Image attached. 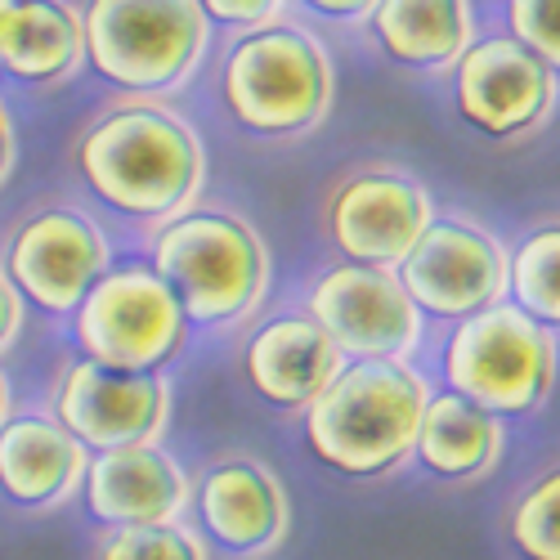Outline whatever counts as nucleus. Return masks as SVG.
I'll return each mask as SVG.
<instances>
[{"label":"nucleus","mask_w":560,"mask_h":560,"mask_svg":"<svg viewBox=\"0 0 560 560\" xmlns=\"http://www.w3.org/2000/svg\"><path fill=\"white\" fill-rule=\"evenodd\" d=\"M72 171L108 211L162 229L207 189V149L171 104L113 100L72 139Z\"/></svg>","instance_id":"nucleus-1"},{"label":"nucleus","mask_w":560,"mask_h":560,"mask_svg":"<svg viewBox=\"0 0 560 560\" xmlns=\"http://www.w3.org/2000/svg\"><path fill=\"white\" fill-rule=\"evenodd\" d=\"M171 288L184 323L207 332H229L265 305L269 296V247L243 211L194 207L149 233V260Z\"/></svg>","instance_id":"nucleus-2"},{"label":"nucleus","mask_w":560,"mask_h":560,"mask_svg":"<svg viewBox=\"0 0 560 560\" xmlns=\"http://www.w3.org/2000/svg\"><path fill=\"white\" fill-rule=\"evenodd\" d=\"M431 382L412 363L350 359L305 408V444L350 480H386L412 462Z\"/></svg>","instance_id":"nucleus-3"},{"label":"nucleus","mask_w":560,"mask_h":560,"mask_svg":"<svg viewBox=\"0 0 560 560\" xmlns=\"http://www.w3.org/2000/svg\"><path fill=\"white\" fill-rule=\"evenodd\" d=\"M337 100V72L323 40L283 19L233 40L220 59V104L229 121L273 144L318 130Z\"/></svg>","instance_id":"nucleus-4"},{"label":"nucleus","mask_w":560,"mask_h":560,"mask_svg":"<svg viewBox=\"0 0 560 560\" xmlns=\"http://www.w3.org/2000/svg\"><path fill=\"white\" fill-rule=\"evenodd\" d=\"M81 50L126 100H162L207 63L211 23L198 0H95L81 5Z\"/></svg>","instance_id":"nucleus-5"},{"label":"nucleus","mask_w":560,"mask_h":560,"mask_svg":"<svg viewBox=\"0 0 560 560\" xmlns=\"http://www.w3.org/2000/svg\"><path fill=\"white\" fill-rule=\"evenodd\" d=\"M440 359L448 390L498 422L538 412L556 386V332L506 301L453 323Z\"/></svg>","instance_id":"nucleus-6"},{"label":"nucleus","mask_w":560,"mask_h":560,"mask_svg":"<svg viewBox=\"0 0 560 560\" xmlns=\"http://www.w3.org/2000/svg\"><path fill=\"white\" fill-rule=\"evenodd\" d=\"M113 269V247L100 220L63 202L27 207L0 243V273L23 305L45 318H72L85 292Z\"/></svg>","instance_id":"nucleus-7"},{"label":"nucleus","mask_w":560,"mask_h":560,"mask_svg":"<svg viewBox=\"0 0 560 560\" xmlns=\"http://www.w3.org/2000/svg\"><path fill=\"white\" fill-rule=\"evenodd\" d=\"M184 323L171 288L144 265H113L72 314L81 359L113 372H162L184 350Z\"/></svg>","instance_id":"nucleus-8"},{"label":"nucleus","mask_w":560,"mask_h":560,"mask_svg":"<svg viewBox=\"0 0 560 560\" xmlns=\"http://www.w3.org/2000/svg\"><path fill=\"white\" fill-rule=\"evenodd\" d=\"M435 220L427 184L395 162L346 166L323 194V238L341 265L395 269Z\"/></svg>","instance_id":"nucleus-9"},{"label":"nucleus","mask_w":560,"mask_h":560,"mask_svg":"<svg viewBox=\"0 0 560 560\" xmlns=\"http://www.w3.org/2000/svg\"><path fill=\"white\" fill-rule=\"evenodd\" d=\"M171 412L175 386L166 372H113L81 354L59 368L50 390V417L85 453L158 444Z\"/></svg>","instance_id":"nucleus-10"},{"label":"nucleus","mask_w":560,"mask_h":560,"mask_svg":"<svg viewBox=\"0 0 560 560\" xmlns=\"http://www.w3.org/2000/svg\"><path fill=\"white\" fill-rule=\"evenodd\" d=\"M399 288L422 318L462 323L506 301V247L466 215L431 220L412 252L395 265Z\"/></svg>","instance_id":"nucleus-11"},{"label":"nucleus","mask_w":560,"mask_h":560,"mask_svg":"<svg viewBox=\"0 0 560 560\" xmlns=\"http://www.w3.org/2000/svg\"><path fill=\"white\" fill-rule=\"evenodd\" d=\"M457 117L493 144L534 139L556 108V68L534 59L506 32L476 36L471 50L453 63Z\"/></svg>","instance_id":"nucleus-12"},{"label":"nucleus","mask_w":560,"mask_h":560,"mask_svg":"<svg viewBox=\"0 0 560 560\" xmlns=\"http://www.w3.org/2000/svg\"><path fill=\"white\" fill-rule=\"evenodd\" d=\"M305 314L318 323L341 359H386L408 363L422 346V314L399 288L395 269H363V265H332L323 269L310 292Z\"/></svg>","instance_id":"nucleus-13"},{"label":"nucleus","mask_w":560,"mask_h":560,"mask_svg":"<svg viewBox=\"0 0 560 560\" xmlns=\"http://www.w3.org/2000/svg\"><path fill=\"white\" fill-rule=\"evenodd\" d=\"M189 506L198 511L202 542H215L220 551L238 560H265L288 542L292 529V502L278 471L243 448L215 453L189 493Z\"/></svg>","instance_id":"nucleus-14"},{"label":"nucleus","mask_w":560,"mask_h":560,"mask_svg":"<svg viewBox=\"0 0 560 560\" xmlns=\"http://www.w3.org/2000/svg\"><path fill=\"white\" fill-rule=\"evenodd\" d=\"M81 502L104 529L175 525L189 511V476L162 444H130L90 453L81 476Z\"/></svg>","instance_id":"nucleus-15"},{"label":"nucleus","mask_w":560,"mask_h":560,"mask_svg":"<svg viewBox=\"0 0 560 560\" xmlns=\"http://www.w3.org/2000/svg\"><path fill=\"white\" fill-rule=\"evenodd\" d=\"M341 350L328 341V332L305 314V310H283L265 323H256L247 346H243V377L247 386L288 412H305L323 386L341 372Z\"/></svg>","instance_id":"nucleus-16"},{"label":"nucleus","mask_w":560,"mask_h":560,"mask_svg":"<svg viewBox=\"0 0 560 560\" xmlns=\"http://www.w3.org/2000/svg\"><path fill=\"white\" fill-rule=\"evenodd\" d=\"M90 453L50 412L23 408L0 422V498L27 516H45L77 498Z\"/></svg>","instance_id":"nucleus-17"},{"label":"nucleus","mask_w":560,"mask_h":560,"mask_svg":"<svg viewBox=\"0 0 560 560\" xmlns=\"http://www.w3.org/2000/svg\"><path fill=\"white\" fill-rule=\"evenodd\" d=\"M368 32L395 68L448 72L476 40V10L466 0H377Z\"/></svg>","instance_id":"nucleus-18"},{"label":"nucleus","mask_w":560,"mask_h":560,"mask_svg":"<svg viewBox=\"0 0 560 560\" xmlns=\"http://www.w3.org/2000/svg\"><path fill=\"white\" fill-rule=\"evenodd\" d=\"M81 63V5L0 0V77L23 85H59Z\"/></svg>","instance_id":"nucleus-19"},{"label":"nucleus","mask_w":560,"mask_h":560,"mask_svg":"<svg viewBox=\"0 0 560 560\" xmlns=\"http://www.w3.org/2000/svg\"><path fill=\"white\" fill-rule=\"evenodd\" d=\"M502 448H506V427L498 417L466 404L453 390H431L412 448V462H422V471L453 485H471L485 480L502 462Z\"/></svg>","instance_id":"nucleus-20"},{"label":"nucleus","mask_w":560,"mask_h":560,"mask_svg":"<svg viewBox=\"0 0 560 560\" xmlns=\"http://www.w3.org/2000/svg\"><path fill=\"white\" fill-rule=\"evenodd\" d=\"M506 305L556 332L560 318V229L547 220L506 252Z\"/></svg>","instance_id":"nucleus-21"},{"label":"nucleus","mask_w":560,"mask_h":560,"mask_svg":"<svg viewBox=\"0 0 560 560\" xmlns=\"http://www.w3.org/2000/svg\"><path fill=\"white\" fill-rule=\"evenodd\" d=\"M560 476L547 471L521 489V498L506 511V538L525 560H560Z\"/></svg>","instance_id":"nucleus-22"},{"label":"nucleus","mask_w":560,"mask_h":560,"mask_svg":"<svg viewBox=\"0 0 560 560\" xmlns=\"http://www.w3.org/2000/svg\"><path fill=\"white\" fill-rule=\"evenodd\" d=\"M90 560H211L202 534L184 521L175 525H135V529H104Z\"/></svg>","instance_id":"nucleus-23"},{"label":"nucleus","mask_w":560,"mask_h":560,"mask_svg":"<svg viewBox=\"0 0 560 560\" xmlns=\"http://www.w3.org/2000/svg\"><path fill=\"white\" fill-rule=\"evenodd\" d=\"M556 19L560 5L556 0H516L506 5V23H511V40L525 45L534 59H542L547 68H560V36H556Z\"/></svg>","instance_id":"nucleus-24"},{"label":"nucleus","mask_w":560,"mask_h":560,"mask_svg":"<svg viewBox=\"0 0 560 560\" xmlns=\"http://www.w3.org/2000/svg\"><path fill=\"white\" fill-rule=\"evenodd\" d=\"M202 14L211 23V32L224 27V32H233V40H243V36H256L273 23H283L292 10L283 0H207Z\"/></svg>","instance_id":"nucleus-25"},{"label":"nucleus","mask_w":560,"mask_h":560,"mask_svg":"<svg viewBox=\"0 0 560 560\" xmlns=\"http://www.w3.org/2000/svg\"><path fill=\"white\" fill-rule=\"evenodd\" d=\"M23 318H27V305H23L19 292L5 283V273H0V354H5V350L19 341Z\"/></svg>","instance_id":"nucleus-26"},{"label":"nucleus","mask_w":560,"mask_h":560,"mask_svg":"<svg viewBox=\"0 0 560 560\" xmlns=\"http://www.w3.org/2000/svg\"><path fill=\"white\" fill-rule=\"evenodd\" d=\"M310 14H318V19H346V23H368V14H372V5L368 0H314L310 5Z\"/></svg>","instance_id":"nucleus-27"},{"label":"nucleus","mask_w":560,"mask_h":560,"mask_svg":"<svg viewBox=\"0 0 560 560\" xmlns=\"http://www.w3.org/2000/svg\"><path fill=\"white\" fill-rule=\"evenodd\" d=\"M14 162H19V139H14V135H0V184L10 179Z\"/></svg>","instance_id":"nucleus-28"},{"label":"nucleus","mask_w":560,"mask_h":560,"mask_svg":"<svg viewBox=\"0 0 560 560\" xmlns=\"http://www.w3.org/2000/svg\"><path fill=\"white\" fill-rule=\"evenodd\" d=\"M10 417V377H5V368H0V422Z\"/></svg>","instance_id":"nucleus-29"},{"label":"nucleus","mask_w":560,"mask_h":560,"mask_svg":"<svg viewBox=\"0 0 560 560\" xmlns=\"http://www.w3.org/2000/svg\"><path fill=\"white\" fill-rule=\"evenodd\" d=\"M0 135H14V121H10V108H5V95H0Z\"/></svg>","instance_id":"nucleus-30"}]
</instances>
